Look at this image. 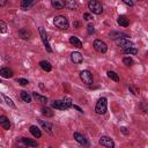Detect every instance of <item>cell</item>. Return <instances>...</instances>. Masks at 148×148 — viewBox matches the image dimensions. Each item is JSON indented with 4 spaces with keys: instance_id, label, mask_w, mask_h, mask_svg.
<instances>
[{
    "instance_id": "44",
    "label": "cell",
    "mask_w": 148,
    "mask_h": 148,
    "mask_svg": "<svg viewBox=\"0 0 148 148\" xmlns=\"http://www.w3.org/2000/svg\"><path fill=\"white\" fill-rule=\"evenodd\" d=\"M0 83H1V81H0Z\"/></svg>"
},
{
    "instance_id": "39",
    "label": "cell",
    "mask_w": 148,
    "mask_h": 148,
    "mask_svg": "<svg viewBox=\"0 0 148 148\" xmlns=\"http://www.w3.org/2000/svg\"><path fill=\"white\" fill-rule=\"evenodd\" d=\"M128 89H130V90H131V91H132L134 95H138V91H136V90H135L133 87H128Z\"/></svg>"
},
{
    "instance_id": "28",
    "label": "cell",
    "mask_w": 148,
    "mask_h": 148,
    "mask_svg": "<svg viewBox=\"0 0 148 148\" xmlns=\"http://www.w3.org/2000/svg\"><path fill=\"white\" fill-rule=\"evenodd\" d=\"M106 74H108L109 79H111V80H113V81H116V82L119 81V75H118L116 72H113V71H109Z\"/></svg>"
},
{
    "instance_id": "33",
    "label": "cell",
    "mask_w": 148,
    "mask_h": 148,
    "mask_svg": "<svg viewBox=\"0 0 148 148\" xmlns=\"http://www.w3.org/2000/svg\"><path fill=\"white\" fill-rule=\"evenodd\" d=\"M123 62H124L126 66H131V65L133 64V60H132V58H130V57H125V58L123 59Z\"/></svg>"
},
{
    "instance_id": "20",
    "label": "cell",
    "mask_w": 148,
    "mask_h": 148,
    "mask_svg": "<svg viewBox=\"0 0 148 148\" xmlns=\"http://www.w3.org/2000/svg\"><path fill=\"white\" fill-rule=\"evenodd\" d=\"M64 6L67 8V9H71V10H74L75 8H76V1H74V0H66L65 2H64Z\"/></svg>"
},
{
    "instance_id": "40",
    "label": "cell",
    "mask_w": 148,
    "mask_h": 148,
    "mask_svg": "<svg viewBox=\"0 0 148 148\" xmlns=\"http://www.w3.org/2000/svg\"><path fill=\"white\" fill-rule=\"evenodd\" d=\"M72 106H73V108L75 109V110H77L79 112H83V111H82V109H81V108H79L77 105H72Z\"/></svg>"
},
{
    "instance_id": "13",
    "label": "cell",
    "mask_w": 148,
    "mask_h": 148,
    "mask_svg": "<svg viewBox=\"0 0 148 148\" xmlns=\"http://www.w3.org/2000/svg\"><path fill=\"white\" fill-rule=\"evenodd\" d=\"M0 125L2 126L3 130H9L10 128V121L6 116H0Z\"/></svg>"
},
{
    "instance_id": "5",
    "label": "cell",
    "mask_w": 148,
    "mask_h": 148,
    "mask_svg": "<svg viewBox=\"0 0 148 148\" xmlns=\"http://www.w3.org/2000/svg\"><path fill=\"white\" fill-rule=\"evenodd\" d=\"M80 79L83 83L90 86L94 83V77H92V74L88 71V69H84V71H81L80 72Z\"/></svg>"
},
{
    "instance_id": "23",
    "label": "cell",
    "mask_w": 148,
    "mask_h": 148,
    "mask_svg": "<svg viewBox=\"0 0 148 148\" xmlns=\"http://www.w3.org/2000/svg\"><path fill=\"white\" fill-rule=\"evenodd\" d=\"M32 97H34L37 102H39V103H46V102H47V98H46L45 96H43V95H39L38 92H32Z\"/></svg>"
},
{
    "instance_id": "19",
    "label": "cell",
    "mask_w": 148,
    "mask_h": 148,
    "mask_svg": "<svg viewBox=\"0 0 148 148\" xmlns=\"http://www.w3.org/2000/svg\"><path fill=\"white\" fill-rule=\"evenodd\" d=\"M20 95H21L22 101H24L25 103H30V102H31V99H32V96H31L28 91H25V90H22Z\"/></svg>"
},
{
    "instance_id": "29",
    "label": "cell",
    "mask_w": 148,
    "mask_h": 148,
    "mask_svg": "<svg viewBox=\"0 0 148 148\" xmlns=\"http://www.w3.org/2000/svg\"><path fill=\"white\" fill-rule=\"evenodd\" d=\"M2 97H3L5 102H6V103H7V104H8L10 108H13V109L15 108V104H14V102H13V101H12V99H10L8 96H6V95H2Z\"/></svg>"
},
{
    "instance_id": "17",
    "label": "cell",
    "mask_w": 148,
    "mask_h": 148,
    "mask_svg": "<svg viewBox=\"0 0 148 148\" xmlns=\"http://www.w3.org/2000/svg\"><path fill=\"white\" fill-rule=\"evenodd\" d=\"M117 22H118V24H119L120 27H128V25H130L128 18H127L126 16H124V15H120V16L118 17Z\"/></svg>"
},
{
    "instance_id": "25",
    "label": "cell",
    "mask_w": 148,
    "mask_h": 148,
    "mask_svg": "<svg viewBox=\"0 0 148 148\" xmlns=\"http://www.w3.org/2000/svg\"><path fill=\"white\" fill-rule=\"evenodd\" d=\"M51 5H52V7L53 8H56V9H62L65 6H64V1H61V0H52L51 1Z\"/></svg>"
},
{
    "instance_id": "10",
    "label": "cell",
    "mask_w": 148,
    "mask_h": 148,
    "mask_svg": "<svg viewBox=\"0 0 148 148\" xmlns=\"http://www.w3.org/2000/svg\"><path fill=\"white\" fill-rule=\"evenodd\" d=\"M116 43H117V45H118L119 47H121V49H124V50H127V49L133 47V43H132L130 39H127V38H120V39H117Z\"/></svg>"
},
{
    "instance_id": "8",
    "label": "cell",
    "mask_w": 148,
    "mask_h": 148,
    "mask_svg": "<svg viewBox=\"0 0 148 148\" xmlns=\"http://www.w3.org/2000/svg\"><path fill=\"white\" fill-rule=\"evenodd\" d=\"M73 138H74V140H75L77 143H80L81 146H83V147H86V148H89V142H88V140H87L86 136L82 135L81 133H79V132H74Z\"/></svg>"
},
{
    "instance_id": "9",
    "label": "cell",
    "mask_w": 148,
    "mask_h": 148,
    "mask_svg": "<svg viewBox=\"0 0 148 148\" xmlns=\"http://www.w3.org/2000/svg\"><path fill=\"white\" fill-rule=\"evenodd\" d=\"M99 143H101L103 147H105V148H114V142H113V140H112L110 136H106V135L101 136Z\"/></svg>"
},
{
    "instance_id": "35",
    "label": "cell",
    "mask_w": 148,
    "mask_h": 148,
    "mask_svg": "<svg viewBox=\"0 0 148 148\" xmlns=\"http://www.w3.org/2000/svg\"><path fill=\"white\" fill-rule=\"evenodd\" d=\"M87 29H88V34H94L95 32V29H94V25L90 23V24H88V27H87Z\"/></svg>"
},
{
    "instance_id": "15",
    "label": "cell",
    "mask_w": 148,
    "mask_h": 148,
    "mask_svg": "<svg viewBox=\"0 0 148 148\" xmlns=\"http://www.w3.org/2000/svg\"><path fill=\"white\" fill-rule=\"evenodd\" d=\"M109 36H110L111 39H114V40L120 39V38H126V37H127L126 34H124V32H117V31H112V32H110Z\"/></svg>"
},
{
    "instance_id": "14",
    "label": "cell",
    "mask_w": 148,
    "mask_h": 148,
    "mask_svg": "<svg viewBox=\"0 0 148 148\" xmlns=\"http://www.w3.org/2000/svg\"><path fill=\"white\" fill-rule=\"evenodd\" d=\"M39 67L43 69V71H45V72H51L52 71V65L49 62V61H46V60H42V61H39Z\"/></svg>"
},
{
    "instance_id": "18",
    "label": "cell",
    "mask_w": 148,
    "mask_h": 148,
    "mask_svg": "<svg viewBox=\"0 0 148 148\" xmlns=\"http://www.w3.org/2000/svg\"><path fill=\"white\" fill-rule=\"evenodd\" d=\"M69 43H71L72 45H74L75 47H77V49L82 47V42H81L77 37H75V36H71V37H69Z\"/></svg>"
},
{
    "instance_id": "36",
    "label": "cell",
    "mask_w": 148,
    "mask_h": 148,
    "mask_svg": "<svg viewBox=\"0 0 148 148\" xmlns=\"http://www.w3.org/2000/svg\"><path fill=\"white\" fill-rule=\"evenodd\" d=\"M83 18L87 20V21H90V20H92V16H91L89 13H84V14H83Z\"/></svg>"
},
{
    "instance_id": "7",
    "label": "cell",
    "mask_w": 148,
    "mask_h": 148,
    "mask_svg": "<svg viewBox=\"0 0 148 148\" xmlns=\"http://www.w3.org/2000/svg\"><path fill=\"white\" fill-rule=\"evenodd\" d=\"M92 46H94V49H95L97 52H99V53H105V52L108 51V45H106L103 40H101V39H95Z\"/></svg>"
},
{
    "instance_id": "24",
    "label": "cell",
    "mask_w": 148,
    "mask_h": 148,
    "mask_svg": "<svg viewBox=\"0 0 148 148\" xmlns=\"http://www.w3.org/2000/svg\"><path fill=\"white\" fill-rule=\"evenodd\" d=\"M21 140H22L28 147H38V143H37L36 141L29 139V138H21Z\"/></svg>"
},
{
    "instance_id": "16",
    "label": "cell",
    "mask_w": 148,
    "mask_h": 148,
    "mask_svg": "<svg viewBox=\"0 0 148 148\" xmlns=\"http://www.w3.org/2000/svg\"><path fill=\"white\" fill-rule=\"evenodd\" d=\"M29 131H30V133H31L35 138H40V136H42V132H40V130H39L36 125H31V126L29 127Z\"/></svg>"
},
{
    "instance_id": "11",
    "label": "cell",
    "mask_w": 148,
    "mask_h": 148,
    "mask_svg": "<svg viewBox=\"0 0 148 148\" xmlns=\"http://www.w3.org/2000/svg\"><path fill=\"white\" fill-rule=\"evenodd\" d=\"M71 60L74 64H81L83 61V57H82V54L80 52L75 51V52H72L71 53Z\"/></svg>"
},
{
    "instance_id": "27",
    "label": "cell",
    "mask_w": 148,
    "mask_h": 148,
    "mask_svg": "<svg viewBox=\"0 0 148 148\" xmlns=\"http://www.w3.org/2000/svg\"><path fill=\"white\" fill-rule=\"evenodd\" d=\"M42 113L45 116V117H53V111L50 109V108H46V106H43L42 108Z\"/></svg>"
},
{
    "instance_id": "6",
    "label": "cell",
    "mask_w": 148,
    "mask_h": 148,
    "mask_svg": "<svg viewBox=\"0 0 148 148\" xmlns=\"http://www.w3.org/2000/svg\"><path fill=\"white\" fill-rule=\"evenodd\" d=\"M38 31H39L40 39H42V42H43V44H44V46H45L46 51L51 53V52H52V49H51V46H50V44H49V39H47L46 31L44 30V28H43V27H39V28H38Z\"/></svg>"
},
{
    "instance_id": "32",
    "label": "cell",
    "mask_w": 148,
    "mask_h": 148,
    "mask_svg": "<svg viewBox=\"0 0 148 148\" xmlns=\"http://www.w3.org/2000/svg\"><path fill=\"white\" fill-rule=\"evenodd\" d=\"M16 148H28V146L21 140V138L17 140V142H16Z\"/></svg>"
},
{
    "instance_id": "41",
    "label": "cell",
    "mask_w": 148,
    "mask_h": 148,
    "mask_svg": "<svg viewBox=\"0 0 148 148\" xmlns=\"http://www.w3.org/2000/svg\"><path fill=\"white\" fill-rule=\"evenodd\" d=\"M7 3V1L6 0H0V6H5Z\"/></svg>"
},
{
    "instance_id": "4",
    "label": "cell",
    "mask_w": 148,
    "mask_h": 148,
    "mask_svg": "<svg viewBox=\"0 0 148 148\" xmlns=\"http://www.w3.org/2000/svg\"><path fill=\"white\" fill-rule=\"evenodd\" d=\"M88 8L92 14H96V15H99L103 13V6L97 0H90L88 2Z\"/></svg>"
},
{
    "instance_id": "30",
    "label": "cell",
    "mask_w": 148,
    "mask_h": 148,
    "mask_svg": "<svg viewBox=\"0 0 148 148\" xmlns=\"http://www.w3.org/2000/svg\"><path fill=\"white\" fill-rule=\"evenodd\" d=\"M124 53L125 54H136L138 53V50L135 47H131V49H127V50H124Z\"/></svg>"
},
{
    "instance_id": "21",
    "label": "cell",
    "mask_w": 148,
    "mask_h": 148,
    "mask_svg": "<svg viewBox=\"0 0 148 148\" xmlns=\"http://www.w3.org/2000/svg\"><path fill=\"white\" fill-rule=\"evenodd\" d=\"M18 36H20L21 38H23V39H29V38H30V32L28 31V29L21 28V29L18 30Z\"/></svg>"
},
{
    "instance_id": "42",
    "label": "cell",
    "mask_w": 148,
    "mask_h": 148,
    "mask_svg": "<svg viewBox=\"0 0 148 148\" xmlns=\"http://www.w3.org/2000/svg\"><path fill=\"white\" fill-rule=\"evenodd\" d=\"M79 25H80V23H79V22H75V23H74V27H75V28H77Z\"/></svg>"
},
{
    "instance_id": "34",
    "label": "cell",
    "mask_w": 148,
    "mask_h": 148,
    "mask_svg": "<svg viewBox=\"0 0 148 148\" xmlns=\"http://www.w3.org/2000/svg\"><path fill=\"white\" fill-rule=\"evenodd\" d=\"M16 82H17V83H20L21 86H27V84H29V81H28L27 79H22V77L17 79V80H16Z\"/></svg>"
},
{
    "instance_id": "43",
    "label": "cell",
    "mask_w": 148,
    "mask_h": 148,
    "mask_svg": "<svg viewBox=\"0 0 148 148\" xmlns=\"http://www.w3.org/2000/svg\"><path fill=\"white\" fill-rule=\"evenodd\" d=\"M49 148H52V147H49Z\"/></svg>"
},
{
    "instance_id": "26",
    "label": "cell",
    "mask_w": 148,
    "mask_h": 148,
    "mask_svg": "<svg viewBox=\"0 0 148 148\" xmlns=\"http://www.w3.org/2000/svg\"><path fill=\"white\" fill-rule=\"evenodd\" d=\"M39 124L42 125V127L47 132V133H50V134H52V126H51V124H49V123H45L44 120H39Z\"/></svg>"
},
{
    "instance_id": "38",
    "label": "cell",
    "mask_w": 148,
    "mask_h": 148,
    "mask_svg": "<svg viewBox=\"0 0 148 148\" xmlns=\"http://www.w3.org/2000/svg\"><path fill=\"white\" fill-rule=\"evenodd\" d=\"M120 131H121L125 135H127V134H128V128H127V127H120Z\"/></svg>"
},
{
    "instance_id": "3",
    "label": "cell",
    "mask_w": 148,
    "mask_h": 148,
    "mask_svg": "<svg viewBox=\"0 0 148 148\" xmlns=\"http://www.w3.org/2000/svg\"><path fill=\"white\" fill-rule=\"evenodd\" d=\"M106 109H108V99L105 97H101L95 105V112L97 114H104L106 112Z\"/></svg>"
},
{
    "instance_id": "37",
    "label": "cell",
    "mask_w": 148,
    "mask_h": 148,
    "mask_svg": "<svg viewBox=\"0 0 148 148\" xmlns=\"http://www.w3.org/2000/svg\"><path fill=\"white\" fill-rule=\"evenodd\" d=\"M124 3L127 5V6H131V7L134 6V2L133 1H130V0H124Z\"/></svg>"
},
{
    "instance_id": "2",
    "label": "cell",
    "mask_w": 148,
    "mask_h": 148,
    "mask_svg": "<svg viewBox=\"0 0 148 148\" xmlns=\"http://www.w3.org/2000/svg\"><path fill=\"white\" fill-rule=\"evenodd\" d=\"M53 23H54V25H56L58 29H60V30H67V29H68V25H69L68 20H67L64 15H58V16H56L54 20H53Z\"/></svg>"
},
{
    "instance_id": "22",
    "label": "cell",
    "mask_w": 148,
    "mask_h": 148,
    "mask_svg": "<svg viewBox=\"0 0 148 148\" xmlns=\"http://www.w3.org/2000/svg\"><path fill=\"white\" fill-rule=\"evenodd\" d=\"M34 3H35V2L31 1V0H23V1H21V8H22L23 10H28Z\"/></svg>"
},
{
    "instance_id": "31",
    "label": "cell",
    "mask_w": 148,
    "mask_h": 148,
    "mask_svg": "<svg viewBox=\"0 0 148 148\" xmlns=\"http://www.w3.org/2000/svg\"><path fill=\"white\" fill-rule=\"evenodd\" d=\"M6 31H7V24L2 20H0V34H5Z\"/></svg>"
},
{
    "instance_id": "12",
    "label": "cell",
    "mask_w": 148,
    "mask_h": 148,
    "mask_svg": "<svg viewBox=\"0 0 148 148\" xmlns=\"http://www.w3.org/2000/svg\"><path fill=\"white\" fill-rule=\"evenodd\" d=\"M0 75H1L2 77H5V79H9V77H13L14 73H13V71H12L10 68H8V67H1V68H0Z\"/></svg>"
},
{
    "instance_id": "1",
    "label": "cell",
    "mask_w": 148,
    "mask_h": 148,
    "mask_svg": "<svg viewBox=\"0 0 148 148\" xmlns=\"http://www.w3.org/2000/svg\"><path fill=\"white\" fill-rule=\"evenodd\" d=\"M72 99L66 97L62 99H56L52 102V108L57 109V110H67L69 108H72Z\"/></svg>"
}]
</instances>
